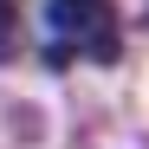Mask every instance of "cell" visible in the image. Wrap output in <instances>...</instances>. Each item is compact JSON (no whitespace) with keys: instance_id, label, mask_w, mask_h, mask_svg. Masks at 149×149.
Here are the masks:
<instances>
[{"instance_id":"cell-1","label":"cell","mask_w":149,"mask_h":149,"mask_svg":"<svg viewBox=\"0 0 149 149\" xmlns=\"http://www.w3.org/2000/svg\"><path fill=\"white\" fill-rule=\"evenodd\" d=\"M117 58H123V19L110 0H45V45H39L45 71L117 65Z\"/></svg>"},{"instance_id":"cell-2","label":"cell","mask_w":149,"mask_h":149,"mask_svg":"<svg viewBox=\"0 0 149 149\" xmlns=\"http://www.w3.org/2000/svg\"><path fill=\"white\" fill-rule=\"evenodd\" d=\"M19 52V0H0V65Z\"/></svg>"}]
</instances>
